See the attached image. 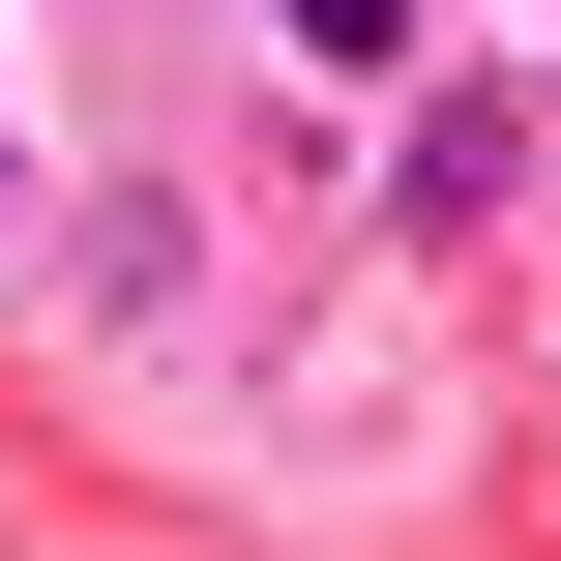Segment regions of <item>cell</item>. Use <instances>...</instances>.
<instances>
[{
  "label": "cell",
  "instance_id": "cell-1",
  "mask_svg": "<svg viewBox=\"0 0 561 561\" xmlns=\"http://www.w3.org/2000/svg\"><path fill=\"white\" fill-rule=\"evenodd\" d=\"M30 266H59L89 325H178V296H207V207H178V178L118 148V178H59V237H30Z\"/></svg>",
  "mask_w": 561,
  "mask_h": 561
},
{
  "label": "cell",
  "instance_id": "cell-2",
  "mask_svg": "<svg viewBox=\"0 0 561 561\" xmlns=\"http://www.w3.org/2000/svg\"><path fill=\"white\" fill-rule=\"evenodd\" d=\"M237 59H266L296 118H385V89H414V0H237Z\"/></svg>",
  "mask_w": 561,
  "mask_h": 561
},
{
  "label": "cell",
  "instance_id": "cell-3",
  "mask_svg": "<svg viewBox=\"0 0 561 561\" xmlns=\"http://www.w3.org/2000/svg\"><path fill=\"white\" fill-rule=\"evenodd\" d=\"M503 148H533V118H503V89H444V118L385 148V207H414V237H473V207H503Z\"/></svg>",
  "mask_w": 561,
  "mask_h": 561
}]
</instances>
